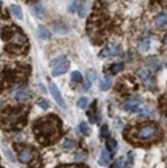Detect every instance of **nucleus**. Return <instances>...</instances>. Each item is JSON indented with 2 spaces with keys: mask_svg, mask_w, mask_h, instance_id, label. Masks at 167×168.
Instances as JSON below:
<instances>
[{
  "mask_svg": "<svg viewBox=\"0 0 167 168\" xmlns=\"http://www.w3.org/2000/svg\"><path fill=\"white\" fill-rule=\"evenodd\" d=\"M100 136H102V137H108V136H109V130H108V126H106V124H104L102 127V130H100Z\"/></svg>",
  "mask_w": 167,
  "mask_h": 168,
  "instance_id": "nucleus-27",
  "label": "nucleus"
},
{
  "mask_svg": "<svg viewBox=\"0 0 167 168\" xmlns=\"http://www.w3.org/2000/svg\"><path fill=\"white\" fill-rule=\"evenodd\" d=\"M71 80L73 82H81V81H82V75H81L79 71H75L71 73Z\"/></svg>",
  "mask_w": 167,
  "mask_h": 168,
  "instance_id": "nucleus-22",
  "label": "nucleus"
},
{
  "mask_svg": "<svg viewBox=\"0 0 167 168\" xmlns=\"http://www.w3.org/2000/svg\"><path fill=\"white\" fill-rule=\"evenodd\" d=\"M77 107H79V108H82V109L86 108V107H88V97H85V96L80 97V99L77 100Z\"/></svg>",
  "mask_w": 167,
  "mask_h": 168,
  "instance_id": "nucleus-25",
  "label": "nucleus"
},
{
  "mask_svg": "<svg viewBox=\"0 0 167 168\" xmlns=\"http://www.w3.org/2000/svg\"><path fill=\"white\" fill-rule=\"evenodd\" d=\"M109 86H111V77L107 75L102 80V82H100V89H102V90H108V89H109Z\"/></svg>",
  "mask_w": 167,
  "mask_h": 168,
  "instance_id": "nucleus-20",
  "label": "nucleus"
},
{
  "mask_svg": "<svg viewBox=\"0 0 167 168\" xmlns=\"http://www.w3.org/2000/svg\"><path fill=\"white\" fill-rule=\"evenodd\" d=\"M156 26L158 28H163V27L167 26V13H160L156 17Z\"/></svg>",
  "mask_w": 167,
  "mask_h": 168,
  "instance_id": "nucleus-11",
  "label": "nucleus"
},
{
  "mask_svg": "<svg viewBox=\"0 0 167 168\" xmlns=\"http://www.w3.org/2000/svg\"><path fill=\"white\" fill-rule=\"evenodd\" d=\"M111 162V155L107 150H102L100 151V159H99V164L100 166H108Z\"/></svg>",
  "mask_w": 167,
  "mask_h": 168,
  "instance_id": "nucleus-13",
  "label": "nucleus"
},
{
  "mask_svg": "<svg viewBox=\"0 0 167 168\" xmlns=\"http://www.w3.org/2000/svg\"><path fill=\"white\" fill-rule=\"evenodd\" d=\"M139 76H140V79L144 81V82L148 84V86H153L152 80H150V71L148 68H141L140 71H139Z\"/></svg>",
  "mask_w": 167,
  "mask_h": 168,
  "instance_id": "nucleus-10",
  "label": "nucleus"
},
{
  "mask_svg": "<svg viewBox=\"0 0 167 168\" xmlns=\"http://www.w3.org/2000/svg\"><path fill=\"white\" fill-rule=\"evenodd\" d=\"M166 65H167V64H166Z\"/></svg>",
  "mask_w": 167,
  "mask_h": 168,
  "instance_id": "nucleus-37",
  "label": "nucleus"
},
{
  "mask_svg": "<svg viewBox=\"0 0 167 168\" xmlns=\"http://www.w3.org/2000/svg\"><path fill=\"white\" fill-rule=\"evenodd\" d=\"M79 130L82 135H88L89 134V127H88V123L86 122H81L79 124Z\"/></svg>",
  "mask_w": 167,
  "mask_h": 168,
  "instance_id": "nucleus-24",
  "label": "nucleus"
},
{
  "mask_svg": "<svg viewBox=\"0 0 167 168\" xmlns=\"http://www.w3.org/2000/svg\"><path fill=\"white\" fill-rule=\"evenodd\" d=\"M39 86H40V90H41V91H42V92H45V87H44V85H41V84H40Z\"/></svg>",
  "mask_w": 167,
  "mask_h": 168,
  "instance_id": "nucleus-34",
  "label": "nucleus"
},
{
  "mask_svg": "<svg viewBox=\"0 0 167 168\" xmlns=\"http://www.w3.org/2000/svg\"><path fill=\"white\" fill-rule=\"evenodd\" d=\"M37 105H39V107H40L41 109H44V111H46V109L49 108L48 101H45V100H39V101H37Z\"/></svg>",
  "mask_w": 167,
  "mask_h": 168,
  "instance_id": "nucleus-29",
  "label": "nucleus"
},
{
  "mask_svg": "<svg viewBox=\"0 0 167 168\" xmlns=\"http://www.w3.org/2000/svg\"><path fill=\"white\" fill-rule=\"evenodd\" d=\"M35 153L32 149L30 148H22V149H18V159L21 163H25V164H28V163H32L35 159Z\"/></svg>",
  "mask_w": 167,
  "mask_h": 168,
  "instance_id": "nucleus-5",
  "label": "nucleus"
},
{
  "mask_svg": "<svg viewBox=\"0 0 167 168\" xmlns=\"http://www.w3.org/2000/svg\"><path fill=\"white\" fill-rule=\"evenodd\" d=\"M32 10L37 17H42V15H44V8L41 7V4H35L32 7Z\"/></svg>",
  "mask_w": 167,
  "mask_h": 168,
  "instance_id": "nucleus-21",
  "label": "nucleus"
},
{
  "mask_svg": "<svg viewBox=\"0 0 167 168\" xmlns=\"http://www.w3.org/2000/svg\"><path fill=\"white\" fill-rule=\"evenodd\" d=\"M25 119V113L21 111H9L8 113L4 114L3 118V124L8 127H13V126H19L21 121Z\"/></svg>",
  "mask_w": 167,
  "mask_h": 168,
  "instance_id": "nucleus-4",
  "label": "nucleus"
},
{
  "mask_svg": "<svg viewBox=\"0 0 167 168\" xmlns=\"http://www.w3.org/2000/svg\"><path fill=\"white\" fill-rule=\"evenodd\" d=\"M84 159H85V154H76L75 155V161L76 162H81V161H84Z\"/></svg>",
  "mask_w": 167,
  "mask_h": 168,
  "instance_id": "nucleus-31",
  "label": "nucleus"
},
{
  "mask_svg": "<svg viewBox=\"0 0 167 168\" xmlns=\"http://www.w3.org/2000/svg\"><path fill=\"white\" fill-rule=\"evenodd\" d=\"M160 1L163 4V5H167V0H160Z\"/></svg>",
  "mask_w": 167,
  "mask_h": 168,
  "instance_id": "nucleus-35",
  "label": "nucleus"
},
{
  "mask_svg": "<svg viewBox=\"0 0 167 168\" xmlns=\"http://www.w3.org/2000/svg\"><path fill=\"white\" fill-rule=\"evenodd\" d=\"M31 96V92L27 89H21L15 92V99L18 101H26Z\"/></svg>",
  "mask_w": 167,
  "mask_h": 168,
  "instance_id": "nucleus-12",
  "label": "nucleus"
},
{
  "mask_svg": "<svg viewBox=\"0 0 167 168\" xmlns=\"http://www.w3.org/2000/svg\"><path fill=\"white\" fill-rule=\"evenodd\" d=\"M37 32H39V36H40V37L42 39V40H48V39L50 37V32H49V30H48V28H45L44 26H40V27H39Z\"/></svg>",
  "mask_w": 167,
  "mask_h": 168,
  "instance_id": "nucleus-17",
  "label": "nucleus"
},
{
  "mask_svg": "<svg viewBox=\"0 0 167 168\" xmlns=\"http://www.w3.org/2000/svg\"><path fill=\"white\" fill-rule=\"evenodd\" d=\"M106 146L108 148V150H109L112 154H114L116 151H117V146H118V144H117V140H116L114 137H109V139L107 140V144H106Z\"/></svg>",
  "mask_w": 167,
  "mask_h": 168,
  "instance_id": "nucleus-14",
  "label": "nucleus"
},
{
  "mask_svg": "<svg viewBox=\"0 0 167 168\" xmlns=\"http://www.w3.org/2000/svg\"><path fill=\"white\" fill-rule=\"evenodd\" d=\"M123 166H125V159H123V157H121L113 163V166L111 168H123Z\"/></svg>",
  "mask_w": 167,
  "mask_h": 168,
  "instance_id": "nucleus-26",
  "label": "nucleus"
},
{
  "mask_svg": "<svg viewBox=\"0 0 167 168\" xmlns=\"http://www.w3.org/2000/svg\"><path fill=\"white\" fill-rule=\"evenodd\" d=\"M10 12H12V14L14 15L15 18H18V19H22L23 18V14H22V9H21V7L19 5H12L10 7Z\"/></svg>",
  "mask_w": 167,
  "mask_h": 168,
  "instance_id": "nucleus-16",
  "label": "nucleus"
},
{
  "mask_svg": "<svg viewBox=\"0 0 167 168\" xmlns=\"http://www.w3.org/2000/svg\"><path fill=\"white\" fill-rule=\"evenodd\" d=\"M118 53H120V46L118 45H109V46H107L106 49H103L102 50V53H100V55L102 57H116V55H118Z\"/></svg>",
  "mask_w": 167,
  "mask_h": 168,
  "instance_id": "nucleus-9",
  "label": "nucleus"
},
{
  "mask_svg": "<svg viewBox=\"0 0 167 168\" xmlns=\"http://www.w3.org/2000/svg\"><path fill=\"white\" fill-rule=\"evenodd\" d=\"M68 68H69V62L64 60V62H62L61 64H58V65H55V67L53 68L52 75L53 76H61V75H63V73L67 72Z\"/></svg>",
  "mask_w": 167,
  "mask_h": 168,
  "instance_id": "nucleus-8",
  "label": "nucleus"
},
{
  "mask_svg": "<svg viewBox=\"0 0 167 168\" xmlns=\"http://www.w3.org/2000/svg\"><path fill=\"white\" fill-rule=\"evenodd\" d=\"M149 48H150V40H149V39H144V40H141L140 42H139V45H138V49H139V52H140V53L147 52Z\"/></svg>",
  "mask_w": 167,
  "mask_h": 168,
  "instance_id": "nucleus-15",
  "label": "nucleus"
},
{
  "mask_svg": "<svg viewBox=\"0 0 167 168\" xmlns=\"http://www.w3.org/2000/svg\"><path fill=\"white\" fill-rule=\"evenodd\" d=\"M9 31V36H8V42L12 46V50H15L18 53H22L27 48V40L21 31L17 28H8Z\"/></svg>",
  "mask_w": 167,
  "mask_h": 168,
  "instance_id": "nucleus-2",
  "label": "nucleus"
},
{
  "mask_svg": "<svg viewBox=\"0 0 167 168\" xmlns=\"http://www.w3.org/2000/svg\"><path fill=\"white\" fill-rule=\"evenodd\" d=\"M90 84H91V82L88 80L86 82H85V85H84V90H89V87H90Z\"/></svg>",
  "mask_w": 167,
  "mask_h": 168,
  "instance_id": "nucleus-33",
  "label": "nucleus"
},
{
  "mask_svg": "<svg viewBox=\"0 0 167 168\" xmlns=\"http://www.w3.org/2000/svg\"><path fill=\"white\" fill-rule=\"evenodd\" d=\"M59 122L55 118V116H49L45 119H40L35 124V132L40 140H52L58 134Z\"/></svg>",
  "mask_w": 167,
  "mask_h": 168,
  "instance_id": "nucleus-1",
  "label": "nucleus"
},
{
  "mask_svg": "<svg viewBox=\"0 0 167 168\" xmlns=\"http://www.w3.org/2000/svg\"><path fill=\"white\" fill-rule=\"evenodd\" d=\"M163 42H165V44H166V45H167V36H166V37H165V40H163Z\"/></svg>",
  "mask_w": 167,
  "mask_h": 168,
  "instance_id": "nucleus-36",
  "label": "nucleus"
},
{
  "mask_svg": "<svg viewBox=\"0 0 167 168\" xmlns=\"http://www.w3.org/2000/svg\"><path fill=\"white\" fill-rule=\"evenodd\" d=\"M122 69H123V63H114V64L111 65L109 71H111L112 75H117V73L121 72Z\"/></svg>",
  "mask_w": 167,
  "mask_h": 168,
  "instance_id": "nucleus-18",
  "label": "nucleus"
},
{
  "mask_svg": "<svg viewBox=\"0 0 167 168\" xmlns=\"http://www.w3.org/2000/svg\"><path fill=\"white\" fill-rule=\"evenodd\" d=\"M127 163H129V164H133V162H134V153L133 151H129V154H127Z\"/></svg>",
  "mask_w": 167,
  "mask_h": 168,
  "instance_id": "nucleus-30",
  "label": "nucleus"
},
{
  "mask_svg": "<svg viewBox=\"0 0 167 168\" xmlns=\"http://www.w3.org/2000/svg\"><path fill=\"white\" fill-rule=\"evenodd\" d=\"M5 154L8 155V158H9V161L14 162V157H13V154H12V153H9V150H8V149H5Z\"/></svg>",
  "mask_w": 167,
  "mask_h": 168,
  "instance_id": "nucleus-32",
  "label": "nucleus"
},
{
  "mask_svg": "<svg viewBox=\"0 0 167 168\" xmlns=\"http://www.w3.org/2000/svg\"><path fill=\"white\" fill-rule=\"evenodd\" d=\"M66 60V57L64 55H61V57H58V58H55V59H53L52 62H50V67H55V65H58V64H61L62 62H64Z\"/></svg>",
  "mask_w": 167,
  "mask_h": 168,
  "instance_id": "nucleus-23",
  "label": "nucleus"
},
{
  "mask_svg": "<svg viewBox=\"0 0 167 168\" xmlns=\"http://www.w3.org/2000/svg\"><path fill=\"white\" fill-rule=\"evenodd\" d=\"M88 80L90 81V82H91V81H95L96 80V72L90 69V71L88 72Z\"/></svg>",
  "mask_w": 167,
  "mask_h": 168,
  "instance_id": "nucleus-28",
  "label": "nucleus"
},
{
  "mask_svg": "<svg viewBox=\"0 0 167 168\" xmlns=\"http://www.w3.org/2000/svg\"><path fill=\"white\" fill-rule=\"evenodd\" d=\"M140 99H136V97H133V99H130L129 101H126L125 104H123V109H125L126 112H129V113H138L139 111H140Z\"/></svg>",
  "mask_w": 167,
  "mask_h": 168,
  "instance_id": "nucleus-7",
  "label": "nucleus"
},
{
  "mask_svg": "<svg viewBox=\"0 0 167 168\" xmlns=\"http://www.w3.org/2000/svg\"><path fill=\"white\" fill-rule=\"evenodd\" d=\"M50 94H52V96H53V99L57 101V104L59 105V107L62 109H66V103H64V100H63V97H62V94L59 92V90H58V87L54 84H50Z\"/></svg>",
  "mask_w": 167,
  "mask_h": 168,
  "instance_id": "nucleus-6",
  "label": "nucleus"
},
{
  "mask_svg": "<svg viewBox=\"0 0 167 168\" xmlns=\"http://www.w3.org/2000/svg\"><path fill=\"white\" fill-rule=\"evenodd\" d=\"M76 145V141L73 139H64V141H63V148L64 149H67V150H71L73 149Z\"/></svg>",
  "mask_w": 167,
  "mask_h": 168,
  "instance_id": "nucleus-19",
  "label": "nucleus"
},
{
  "mask_svg": "<svg viewBox=\"0 0 167 168\" xmlns=\"http://www.w3.org/2000/svg\"><path fill=\"white\" fill-rule=\"evenodd\" d=\"M158 134V127L157 124L154 123H145L140 126L136 131L134 132V136H135V140L136 141H150L152 139L156 137V135Z\"/></svg>",
  "mask_w": 167,
  "mask_h": 168,
  "instance_id": "nucleus-3",
  "label": "nucleus"
}]
</instances>
